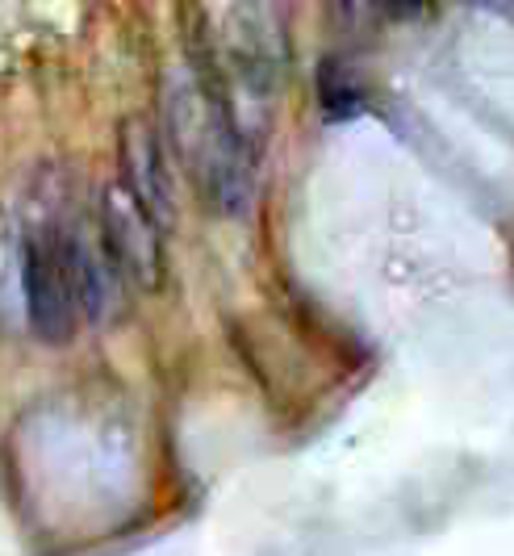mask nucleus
<instances>
[{"instance_id":"6e6552de","label":"nucleus","mask_w":514,"mask_h":556,"mask_svg":"<svg viewBox=\"0 0 514 556\" xmlns=\"http://www.w3.org/2000/svg\"><path fill=\"white\" fill-rule=\"evenodd\" d=\"M394 4V13H401V17H419L423 13V0H389Z\"/></svg>"},{"instance_id":"20e7f679","label":"nucleus","mask_w":514,"mask_h":556,"mask_svg":"<svg viewBox=\"0 0 514 556\" xmlns=\"http://www.w3.org/2000/svg\"><path fill=\"white\" fill-rule=\"evenodd\" d=\"M97 230H101V243H105L110 260L117 264V273L126 277V285H134L143 293H155L164 285V235H159V223L121 189V180L101 189Z\"/></svg>"},{"instance_id":"7ed1b4c3","label":"nucleus","mask_w":514,"mask_h":556,"mask_svg":"<svg viewBox=\"0 0 514 556\" xmlns=\"http://www.w3.org/2000/svg\"><path fill=\"white\" fill-rule=\"evenodd\" d=\"M222 51H227L230 76L247 97L256 101L277 97L288 59L281 9L272 0H239L222 26Z\"/></svg>"},{"instance_id":"f257e3e1","label":"nucleus","mask_w":514,"mask_h":556,"mask_svg":"<svg viewBox=\"0 0 514 556\" xmlns=\"http://www.w3.org/2000/svg\"><path fill=\"white\" fill-rule=\"evenodd\" d=\"M164 135L184 172L222 214L243 218L256 197V155L234 126L218 88L197 76H171L164 84Z\"/></svg>"},{"instance_id":"0eeeda50","label":"nucleus","mask_w":514,"mask_h":556,"mask_svg":"<svg viewBox=\"0 0 514 556\" xmlns=\"http://www.w3.org/2000/svg\"><path fill=\"white\" fill-rule=\"evenodd\" d=\"M318 92H322V110L326 117H351V113L364 105V92L360 84L351 80V72L343 63H322V76H318Z\"/></svg>"},{"instance_id":"39448f33","label":"nucleus","mask_w":514,"mask_h":556,"mask_svg":"<svg viewBox=\"0 0 514 556\" xmlns=\"http://www.w3.org/2000/svg\"><path fill=\"white\" fill-rule=\"evenodd\" d=\"M117 167H121V189L143 205L146 214L159 226L171 223L176 201H171V180H168V160H164V142L146 126L143 117L121 122L117 135Z\"/></svg>"},{"instance_id":"f03ea898","label":"nucleus","mask_w":514,"mask_h":556,"mask_svg":"<svg viewBox=\"0 0 514 556\" xmlns=\"http://www.w3.org/2000/svg\"><path fill=\"white\" fill-rule=\"evenodd\" d=\"M22 302L34 339L47 348L72 343L80 327V306L67 273V251H63V226L38 223L22 239Z\"/></svg>"},{"instance_id":"423d86ee","label":"nucleus","mask_w":514,"mask_h":556,"mask_svg":"<svg viewBox=\"0 0 514 556\" xmlns=\"http://www.w3.org/2000/svg\"><path fill=\"white\" fill-rule=\"evenodd\" d=\"M63 251H67V273H72L80 318L97 323V327L110 323L121 309V285H126V277L117 273V264L110 260V251L101 243V230L63 226Z\"/></svg>"}]
</instances>
